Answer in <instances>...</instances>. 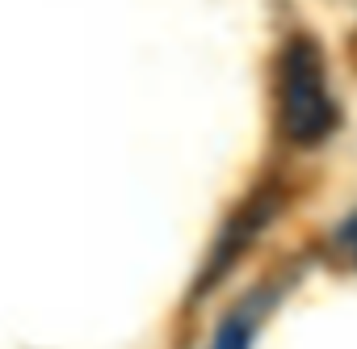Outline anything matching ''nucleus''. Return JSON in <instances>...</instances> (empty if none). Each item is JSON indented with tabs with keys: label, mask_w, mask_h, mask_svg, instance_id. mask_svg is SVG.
I'll return each mask as SVG.
<instances>
[{
	"label": "nucleus",
	"mask_w": 357,
	"mask_h": 349,
	"mask_svg": "<svg viewBox=\"0 0 357 349\" xmlns=\"http://www.w3.org/2000/svg\"><path fill=\"white\" fill-rule=\"evenodd\" d=\"M340 114L328 89L324 55L311 38H290L278 59V126L290 143L311 147L336 131Z\"/></svg>",
	"instance_id": "nucleus-1"
},
{
	"label": "nucleus",
	"mask_w": 357,
	"mask_h": 349,
	"mask_svg": "<svg viewBox=\"0 0 357 349\" xmlns=\"http://www.w3.org/2000/svg\"><path fill=\"white\" fill-rule=\"evenodd\" d=\"M248 345H252V324L244 315H231L211 341V349H248Z\"/></svg>",
	"instance_id": "nucleus-2"
},
{
	"label": "nucleus",
	"mask_w": 357,
	"mask_h": 349,
	"mask_svg": "<svg viewBox=\"0 0 357 349\" xmlns=\"http://www.w3.org/2000/svg\"><path fill=\"white\" fill-rule=\"evenodd\" d=\"M340 244H344V253L357 261V219H349V223H344V232H340Z\"/></svg>",
	"instance_id": "nucleus-3"
}]
</instances>
